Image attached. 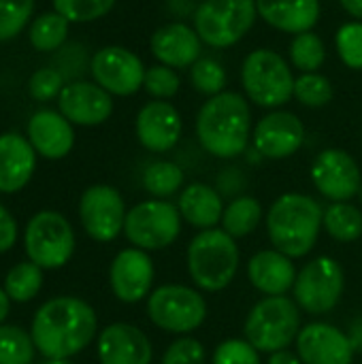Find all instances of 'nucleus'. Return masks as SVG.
<instances>
[{"label":"nucleus","instance_id":"20e7f679","mask_svg":"<svg viewBox=\"0 0 362 364\" xmlns=\"http://www.w3.org/2000/svg\"><path fill=\"white\" fill-rule=\"evenodd\" d=\"M188 273L196 288L220 292L233 284L239 271V245L222 228L201 230L188 245Z\"/></svg>","mask_w":362,"mask_h":364},{"label":"nucleus","instance_id":"9d476101","mask_svg":"<svg viewBox=\"0 0 362 364\" xmlns=\"http://www.w3.org/2000/svg\"><path fill=\"white\" fill-rule=\"evenodd\" d=\"M346 290V273L344 267L331 258V256H320L307 262L294 282V303L312 314V316H324L333 311Z\"/></svg>","mask_w":362,"mask_h":364},{"label":"nucleus","instance_id":"de8ad7c7","mask_svg":"<svg viewBox=\"0 0 362 364\" xmlns=\"http://www.w3.org/2000/svg\"><path fill=\"white\" fill-rule=\"evenodd\" d=\"M45 364H70V363H68V358H51V360H47Z\"/></svg>","mask_w":362,"mask_h":364},{"label":"nucleus","instance_id":"f03ea898","mask_svg":"<svg viewBox=\"0 0 362 364\" xmlns=\"http://www.w3.org/2000/svg\"><path fill=\"white\" fill-rule=\"evenodd\" d=\"M196 136L201 147L222 160L241 156L252 136V111L237 92L211 96L196 115Z\"/></svg>","mask_w":362,"mask_h":364},{"label":"nucleus","instance_id":"b1692460","mask_svg":"<svg viewBox=\"0 0 362 364\" xmlns=\"http://www.w3.org/2000/svg\"><path fill=\"white\" fill-rule=\"evenodd\" d=\"M36 156L28 139L17 132L0 134V192L21 190L34 173Z\"/></svg>","mask_w":362,"mask_h":364},{"label":"nucleus","instance_id":"49530a36","mask_svg":"<svg viewBox=\"0 0 362 364\" xmlns=\"http://www.w3.org/2000/svg\"><path fill=\"white\" fill-rule=\"evenodd\" d=\"M9 296H6V292L4 290H0V322L6 318V314H9Z\"/></svg>","mask_w":362,"mask_h":364},{"label":"nucleus","instance_id":"dca6fc26","mask_svg":"<svg viewBox=\"0 0 362 364\" xmlns=\"http://www.w3.org/2000/svg\"><path fill=\"white\" fill-rule=\"evenodd\" d=\"M354 352V341L326 322H312L297 337V354L303 364H352Z\"/></svg>","mask_w":362,"mask_h":364},{"label":"nucleus","instance_id":"f8f14e48","mask_svg":"<svg viewBox=\"0 0 362 364\" xmlns=\"http://www.w3.org/2000/svg\"><path fill=\"white\" fill-rule=\"evenodd\" d=\"M94 81L111 96H132L143 87L145 66L141 58L119 45L102 47L90 62Z\"/></svg>","mask_w":362,"mask_h":364},{"label":"nucleus","instance_id":"7ed1b4c3","mask_svg":"<svg viewBox=\"0 0 362 364\" xmlns=\"http://www.w3.org/2000/svg\"><path fill=\"white\" fill-rule=\"evenodd\" d=\"M324 220L322 205L301 192L282 194L267 213V232L273 250L294 258L307 256L320 237Z\"/></svg>","mask_w":362,"mask_h":364},{"label":"nucleus","instance_id":"c756f323","mask_svg":"<svg viewBox=\"0 0 362 364\" xmlns=\"http://www.w3.org/2000/svg\"><path fill=\"white\" fill-rule=\"evenodd\" d=\"M68 19L62 17L58 11H49L38 15L28 30L30 43L36 51H53L58 49L68 36Z\"/></svg>","mask_w":362,"mask_h":364},{"label":"nucleus","instance_id":"393cba45","mask_svg":"<svg viewBox=\"0 0 362 364\" xmlns=\"http://www.w3.org/2000/svg\"><path fill=\"white\" fill-rule=\"evenodd\" d=\"M256 9L271 28L288 34L312 32L320 19V0H256Z\"/></svg>","mask_w":362,"mask_h":364},{"label":"nucleus","instance_id":"9b49d317","mask_svg":"<svg viewBox=\"0 0 362 364\" xmlns=\"http://www.w3.org/2000/svg\"><path fill=\"white\" fill-rule=\"evenodd\" d=\"M26 252L41 269L64 267L75 252V235L66 218L55 211L36 213L26 228Z\"/></svg>","mask_w":362,"mask_h":364},{"label":"nucleus","instance_id":"4be33fe9","mask_svg":"<svg viewBox=\"0 0 362 364\" xmlns=\"http://www.w3.org/2000/svg\"><path fill=\"white\" fill-rule=\"evenodd\" d=\"M297 275L292 258L277 250H262L247 262V279L265 296H286L294 288Z\"/></svg>","mask_w":362,"mask_h":364},{"label":"nucleus","instance_id":"6e6552de","mask_svg":"<svg viewBox=\"0 0 362 364\" xmlns=\"http://www.w3.org/2000/svg\"><path fill=\"white\" fill-rule=\"evenodd\" d=\"M258 17L256 0H203L194 11V30L209 47L239 43Z\"/></svg>","mask_w":362,"mask_h":364},{"label":"nucleus","instance_id":"39448f33","mask_svg":"<svg viewBox=\"0 0 362 364\" xmlns=\"http://www.w3.org/2000/svg\"><path fill=\"white\" fill-rule=\"evenodd\" d=\"M243 333L260 354L282 352L301 333V307L288 296H265L250 309Z\"/></svg>","mask_w":362,"mask_h":364},{"label":"nucleus","instance_id":"ddd939ff","mask_svg":"<svg viewBox=\"0 0 362 364\" xmlns=\"http://www.w3.org/2000/svg\"><path fill=\"white\" fill-rule=\"evenodd\" d=\"M312 181L331 203H350L361 192V166L344 149H324L312 164Z\"/></svg>","mask_w":362,"mask_h":364},{"label":"nucleus","instance_id":"423d86ee","mask_svg":"<svg viewBox=\"0 0 362 364\" xmlns=\"http://www.w3.org/2000/svg\"><path fill=\"white\" fill-rule=\"evenodd\" d=\"M294 77L290 64L273 49L247 53L241 66V85L245 96L265 109H277L294 96Z\"/></svg>","mask_w":362,"mask_h":364},{"label":"nucleus","instance_id":"2eb2a0df","mask_svg":"<svg viewBox=\"0 0 362 364\" xmlns=\"http://www.w3.org/2000/svg\"><path fill=\"white\" fill-rule=\"evenodd\" d=\"M252 141L258 156L269 160H284L303 147L305 126L290 111H273L256 124Z\"/></svg>","mask_w":362,"mask_h":364},{"label":"nucleus","instance_id":"f257e3e1","mask_svg":"<svg viewBox=\"0 0 362 364\" xmlns=\"http://www.w3.org/2000/svg\"><path fill=\"white\" fill-rule=\"evenodd\" d=\"M94 309L73 296L47 301L34 316L32 341L34 348L47 358H70L85 350L96 335Z\"/></svg>","mask_w":362,"mask_h":364},{"label":"nucleus","instance_id":"a878e982","mask_svg":"<svg viewBox=\"0 0 362 364\" xmlns=\"http://www.w3.org/2000/svg\"><path fill=\"white\" fill-rule=\"evenodd\" d=\"M177 209L190 226L198 230H209L222 224L224 203L222 194L207 183H190L181 190Z\"/></svg>","mask_w":362,"mask_h":364},{"label":"nucleus","instance_id":"7c9ffc66","mask_svg":"<svg viewBox=\"0 0 362 364\" xmlns=\"http://www.w3.org/2000/svg\"><path fill=\"white\" fill-rule=\"evenodd\" d=\"M324 60H326V47L316 32L294 34L290 43V62L294 68L303 73H318Z\"/></svg>","mask_w":362,"mask_h":364},{"label":"nucleus","instance_id":"a19ab883","mask_svg":"<svg viewBox=\"0 0 362 364\" xmlns=\"http://www.w3.org/2000/svg\"><path fill=\"white\" fill-rule=\"evenodd\" d=\"M160 364H207V352L198 339L186 335L166 348Z\"/></svg>","mask_w":362,"mask_h":364},{"label":"nucleus","instance_id":"0eeeda50","mask_svg":"<svg viewBox=\"0 0 362 364\" xmlns=\"http://www.w3.org/2000/svg\"><path fill=\"white\" fill-rule=\"evenodd\" d=\"M147 316L156 328L186 337L205 324L207 301L190 286L166 284L147 296Z\"/></svg>","mask_w":362,"mask_h":364},{"label":"nucleus","instance_id":"79ce46f5","mask_svg":"<svg viewBox=\"0 0 362 364\" xmlns=\"http://www.w3.org/2000/svg\"><path fill=\"white\" fill-rule=\"evenodd\" d=\"M62 73L55 68H38L36 73H32L30 81H28V92L32 98L36 100H51L58 98L62 92Z\"/></svg>","mask_w":362,"mask_h":364},{"label":"nucleus","instance_id":"37998d69","mask_svg":"<svg viewBox=\"0 0 362 364\" xmlns=\"http://www.w3.org/2000/svg\"><path fill=\"white\" fill-rule=\"evenodd\" d=\"M17 239V226L15 220L11 218V213L0 205V252H6L13 247Z\"/></svg>","mask_w":362,"mask_h":364},{"label":"nucleus","instance_id":"4c0bfd02","mask_svg":"<svg viewBox=\"0 0 362 364\" xmlns=\"http://www.w3.org/2000/svg\"><path fill=\"white\" fill-rule=\"evenodd\" d=\"M337 53L352 70H362V21H348L335 36Z\"/></svg>","mask_w":362,"mask_h":364},{"label":"nucleus","instance_id":"ea45409f","mask_svg":"<svg viewBox=\"0 0 362 364\" xmlns=\"http://www.w3.org/2000/svg\"><path fill=\"white\" fill-rule=\"evenodd\" d=\"M211 364H260V352L247 339H226L213 350Z\"/></svg>","mask_w":362,"mask_h":364},{"label":"nucleus","instance_id":"a18cd8bd","mask_svg":"<svg viewBox=\"0 0 362 364\" xmlns=\"http://www.w3.org/2000/svg\"><path fill=\"white\" fill-rule=\"evenodd\" d=\"M341 6H344L356 21H362V0H341Z\"/></svg>","mask_w":362,"mask_h":364},{"label":"nucleus","instance_id":"f704fd0d","mask_svg":"<svg viewBox=\"0 0 362 364\" xmlns=\"http://www.w3.org/2000/svg\"><path fill=\"white\" fill-rule=\"evenodd\" d=\"M294 98L309 109H320L333 100V85L320 73H303L294 81Z\"/></svg>","mask_w":362,"mask_h":364},{"label":"nucleus","instance_id":"72a5a7b5","mask_svg":"<svg viewBox=\"0 0 362 364\" xmlns=\"http://www.w3.org/2000/svg\"><path fill=\"white\" fill-rule=\"evenodd\" d=\"M34 341L17 326H0V364H30Z\"/></svg>","mask_w":362,"mask_h":364},{"label":"nucleus","instance_id":"4468645a","mask_svg":"<svg viewBox=\"0 0 362 364\" xmlns=\"http://www.w3.org/2000/svg\"><path fill=\"white\" fill-rule=\"evenodd\" d=\"M126 213L122 194L111 186L87 188L79 203V215L85 232L100 243L113 241L124 230Z\"/></svg>","mask_w":362,"mask_h":364},{"label":"nucleus","instance_id":"e433bc0d","mask_svg":"<svg viewBox=\"0 0 362 364\" xmlns=\"http://www.w3.org/2000/svg\"><path fill=\"white\" fill-rule=\"evenodd\" d=\"M34 0H0V43L17 36L32 15Z\"/></svg>","mask_w":362,"mask_h":364},{"label":"nucleus","instance_id":"a211bd4d","mask_svg":"<svg viewBox=\"0 0 362 364\" xmlns=\"http://www.w3.org/2000/svg\"><path fill=\"white\" fill-rule=\"evenodd\" d=\"M134 128L137 139L145 149L154 154H166L179 143L183 122L179 111L171 102L151 100L139 111Z\"/></svg>","mask_w":362,"mask_h":364},{"label":"nucleus","instance_id":"bb28decb","mask_svg":"<svg viewBox=\"0 0 362 364\" xmlns=\"http://www.w3.org/2000/svg\"><path fill=\"white\" fill-rule=\"evenodd\" d=\"M322 228L339 243H354L362 237V211L350 203H331L324 209Z\"/></svg>","mask_w":362,"mask_h":364},{"label":"nucleus","instance_id":"473e14b6","mask_svg":"<svg viewBox=\"0 0 362 364\" xmlns=\"http://www.w3.org/2000/svg\"><path fill=\"white\" fill-rule=\"evenodd\" d=\"M190 81L203 96H218L226 85V70L215 58H201L190 66Z\"/></svg>","mask_w":362,"mask_h":364},{"label":"nucleus","instance_id":"2f4dec72","mask_svg":"<svg viewBox=\"0 0 362 364\" xmlns=\"http://www.w3.org/2000/svg\"><path fill=\"white\" fill-rule=\"evenodd\" d=\"M43 286V273L41 267L34 262H21L13 267L4 279V292L11 301L26 303L32 301Z\"/></svg>","mask_w":362,"mask_h":364},{"label":"nucleus","instance_id":"c9c22d12","mask_svg":"<svg viewBox=\"0 0 362 364\" xmlns=\"http://www.w3.org/2000/svg\"><path fill=\"white\" fill-rule=\"evenodd\" d=\"M115 0H53V11L75 23H85L105 17Z\"/></svg>","mask_w":362,"mask_h":364},{"label":"nucleus","instance_id":"f3484780","mask_svg":"<svg viewBox=\"0 0 362 364\" xmlns=\"http://www.w3.org/2000/svg\"><path fill=\"white\" fill-rule=\"evenodd\" d=\"M154 277H156L154 262L149 254L139 247L122 250L113 258L109 271L111 290L122 303H139L145 296H149L154 292L151 290Z\"/></svg>","mask_w":362,"mask_h":364},{"label":"nucleus","instance_id":"1a4fd4ad","mask_svg":"<svg viewBox=\"0 0 362 364\" xmlns=\"http://www.w3.org/2000/svg\"><path fill=\"white\" fill-rule=\"evenodd\" d=\"M181 213L177 205L160 198H151L134 205L126 213L124 235L143 252L166 250L181 235Z\"/></svg>","mask_w":362,"mask_h":364},{"label":"nucleus","instance_id":"c03bdc74","mask_svg":"<svg viewBox=\"0 0 362 364\" xmlns=\"http://www.w3.org/2000/svg\"><path fill=\"white\" fill-rule=\"evenodd\" d=\"M267 364H303V360L299 358V354H292L288 350H282V352L269 354V363Z\"/></svg>","mask_w":362,"mask_h":364},{"label":"nucleus","instance_id":"cd10ccee","mask_svg":"<svg viewBox=\"0 0 362 364\" xmlns=\"http://www.w3.org/2000/svg\"><path fill=\"white\" fill-rule=\"evenodd\" d=\"M262 220V207L254 196L235 198L222 215V230L233 239H243L252 235Z\"/></svg>","mask_w":362,"mask_h":364},{"label":"nucleus","instance_id":"412c9836","mask_svg":"<svg viewBox=\"0 0 362 364\" xmlns=\"http://www.w3.org/2000/svg\"><path fill=\"white\" fill-rule=\"evenodd\" d=\"M151 341L132 324H111L98 337L100 364H151Z\"/></svg>","mask_w":362,"mask_h":364},{"label":"nucleus","instance_id":"5701e85b","mask_svg":"<svg viewBox=\"0 0 362 364\" xmlns=\"http://www.w3.org/2000/svg\"><path fill=\"white\" fill-rule=\"evenodd\" d=\"M28 141L41 156L49 160H60L73 149L75 132L70 122L62 113L41 109L28 122Z\"/></svg>","mask_w":362,"mask_h":364},{"label":"nucleus","instance_id":"09e8293b","mask_svg":"<svg viewBox=\"0 0 362 364\" xmlns=\"http://www.w3.org/2000/svg\"><path fill=\"white\" fill-rule=\"evenodd\" d=\"M358 198H361V205H362V186H361V192H358Z\"/></svg>","mask_w":362,"mask_h":364},{"label":"nucleus","instance_id":"6ab92c4d","mask_svg":"<svg viewBox=\"0 0 362 364\" xmlns=\"http://www.w3.org/2000/svg\"><path fill=\"white\" fill-rule=\"evenodd\" d=\"M60 113L79 126H98L113 113V98L98 83L75 81L62 87L58 96Z\"/></svg>","mask_w":362,"mask_h":364},{"label":"nucleus","instance_id":"aec40b11","mask_svg":"<svg viewBox=\"0 0 362 364\" xmlns=\"http://www.w3.org/2000/svg\"><path fill=\"white\" fill-rule=\"evenodd\" d=\"M149 49L154 58L171 68H190L196 60H201L203 41L194 28L183 21H173L158 28L151 34Z\"/></svg>","mask_w":362,"mask_h":364},{"label":"nucleus","instance_id":"c85d7f7f","mask_svg":"<svg viewBox=\"0 0 362 364\" xmlns=\"http://www.w3.org/2000/svg\"><path fill=\"white\" fill-rule=\"evenodd\" d=\"M183 171L169 160H156L143 171V188L147 190V194L160 200L177 194L183 186Z\"/></svg>","mask_w":362,"mask_h":364},{"label":"nucleus","instance_id":"58836bf2","mask_svg":"<svg viewBox=\"0 0 362 364\" xmlns=\"http://www.w3.org/2000/svg\"><path fill=\"white\" fill-rule=\"evenodd\" d=\"M179 75L175 73V68L158 64V66H149L145 68V79H143V87L149 96H154L156 100H166L173 98L179 92Z\"/></svg>","mask_w":362,"mask_h":364}]
</instances>
